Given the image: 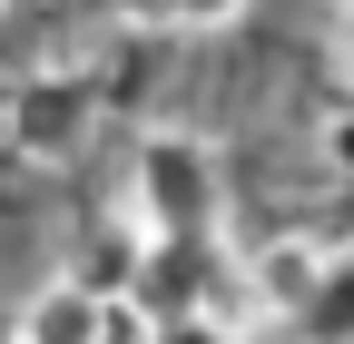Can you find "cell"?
Here are the masks:
<instances>
[{
    "label": "cell",
    "mask_w": 354,
    "mask_h": 344,
    "mask_svg": "<svg viewBox=\"0 0 354 344\" xmlns=\"http://www.w3.org/2000/svg\"><path fill=\"white\" fill-rule=\"evenodd\" d=\"M325 157H335V178H354V108L325 118Z\"/></svg>",
    "instance_id": "9"
},
{
    "label": "cell",
    "mask_w": 354,
    "mask_h": 344,
    "mask_svg": "<svg viewBox=\"0 0 354 344\" xmlns=\"http://www.w3.org/2000/svg\"><path fill=\"white\" fill-rule=\"evenodd\" d=\"M325 256H335V246H315V236H266L256 256H236V266H246V305H256V325H295L305 305H315Z\"/></svg>",
    "instance_id": "3"
},
{
    "label": "cell",
    "mask_w": 354,
    "mask_h": 344,
    "mask_svg": "<svg viewBox=\"0 0 354 344\" xmlns=\"http://www.w3.org/2000/svg\"><path fill=\"white\" fill-rule=\"evenodd\" d=\"M256 0H177V30H236Z\"/></svg>",
    "instance_id": "7"
},
{
    "label": "cell",
    "mask_w": 354,
    "mask_h": 344,
    "mask_svg": "<svg viewBox=\"0 0 354 344\" xmlns=\"http://www.w3.org/2000/svg\"><path fill=\"white\" fill-rule=\"evenodd\" d=\"M344 10H354V0H344Z\"/></svg>",
    "instance_id": "12"
},
{
    "label": "cell",
    "mask_w": 354,
    "mask_h": 344,
    "mask_svg": "<svg viewBox=\"0 0 354 344\" xmlns=\"http://www.w3.org/2000/svg\"><path fill=\"white\" fill-rule=\"evenodd\" d=\"M99 315H109V295L88 276H50L20 305V344H99Z\"/></svg>",
    "instance_id": "4"
},
{
    "label": "cell",
    "mask_w": 354,
    "mask_h": 344,
    "mask_svg": "<svg viewBox=\"0 0 354 344\" xmlns=\"http://www.w3.org/2000/svg\"><path fill=\"white\" fill-rule=\"evenodd\" d=\"M158 344H236V325L227 315H177V325H158Z\"/></svg>",
    "instance_id": "8"
},
{
    "label": "cell",
    "mask_w": 354,
    "mask_h": 344,
    "mask_svg": "<svg viewBox=\"0 0 354 344\" xmlns=\"http://www.w3.org/2000/svg\"><path fill=\"white\" fill-rule=\"evenodd\" d=\"M88 138H99V79L79 59H50V69H30L10 89V148L30 167H79Z\"/></svg>",
    "instance_id": "2"
},
{
    "label": "cell",
    "mask_w": 354,
    "mask_h": 344,
    "mask_svg": "<svg viewBox=\"0 0 354 344\" xmlns=\"http://www.w3.org/2000/svg\"><path fill=\"white\" fill-rule=\"evenodd\" d=\"M99 10H109L118 30H138V39H167V30H177V0H99Z\"/></svg>",
    "instance_id": "6"
},
{
    "label": "cell",
    "mask_w": 354,
    "mask_h": 344,
    "mask_svg": "<svg viewBox=\"0 0 354 344\" xmlns=\"http://www.w3.org/2000/svg\"><path fill=\"white\" fill-rule=\"evenodd\" d=\"M344 69H354V50H344Z\"/></svg>",
    "instance_id": "11"
},
{
    "label": "cell",
    "mask_w": 354,
    "mask_h": 344,
    "mask_svg": "<svg viewBox=\"0 0 354 344\" xmlns=\"http://www.w3.org/2000/svg\"><path fill=\"white\" fill-rule=\"evenodd\" d=\"M295 325H305V344H354V256H325V285Z\"/></svg>",
    "instance_id": "5"
},
{
    "label": "cell",
    "mask_w": 354,
    "mask_h": 344,
    "mask_svg": "<svg viewBox=\"0 0 354 344\" xmlns=\"http://www.w3.org/2000/svg\"><path fill=\"white\" fill-rule=\"evenodd\" d=\"M0 20H10V0H0Z\"/></svg>",
    "instance_id": "10"
},
{
    "label": "cell",
    "mask_w": 354,
    "mask_h": 344,
    "mask_svg": "<svg viewBox=\"0 0 354 344\" xmlns=\"http://www.w3.org/2000/svg\"><path fill=\"white\" fill-rule=\"evenodd\" d=\"M227 217V167L197 128H148L128 167V227L138 236H216Z\"/></svg>",
    "instance_id": "1"
},
{
    "label": "cell",
    "mask_w": 354,
    "mask_h": 344,
    "mask_svg": "<svg viewBox=\"0 0 354 344\" xmlns=\"http://www.w3.org/2000/svg\"><path fill=\"white\" fill-rule=\"evenodd\" d=\"M10 344H20V334H10Z\"/></svg>",
    "instance_id": "13"
}]
</instances>
